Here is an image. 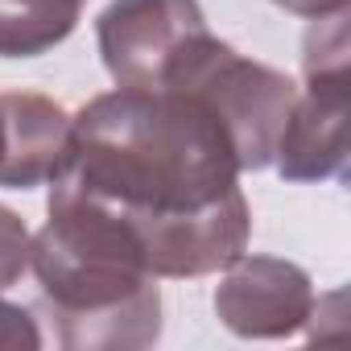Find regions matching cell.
I'll list each match as a JSON object with an SVG mask.
<instances>
[{"mask_svg":"<svg viewBox=\"0 0 351 351\" xmlns=\"http://www.w3.org/2000/svg\"><path fill=\"white\" fill-rule=\"evenodd\" d=\"M215 108L186 87H112L71 116L50 191L112 211L153 277H211L248 252L252 211Z\"/></svg>","mask_w":351,"mask_h":351,"instance_id":"obj_1","label":"cell"},{"mask_svg":"<svg viewBox=\"0 0 351 351\" xmlns=\"http://www.w3.org/2000/svg\"><path fill=\"white\" fill-rule=\"evenodd\" d=\"M29 273L54 343L66 351H141L161 339V289L128 223L99 203L50 191Z\"/></svg>","mask_w":351,"mask_h":351,"instance_id":"obj_2","label":"cell"},{"mask_svg":"<svg viewBox=\"0 0 351 351\" xmlns=\"http://www.w3.org/2000/svg\"><path fill=\"white\" fill-rule=\"evenodd\" d=\"M165 87H186L215 108V116L223 120V128L236 145L244 173L273 165L281 128H285L289 108L298 99V83L285 71L265 66L256 58H244L236 46L207 34L178 62V71L169 75Z\"/></svg>","mask_w":351,"mask_h":351,"instance_id":"obj_3","label":"cell"},{"mask_svg":"<svg viewBox=\"0 0 351 351\" xmlns=\"http://www.w3.org/2000/svg\"><path fill=\"white\" fill-rule=\"evenodd\" d=\"M207 34L199 0H108L95 17L99 62L116 87H165Z\"/></svg>","mask_w":351,"mask_h":351,"instance_id":"obj_4","label":"cell"},{"mask_svg":"<svg viewBox=\"0 0 351 351\" xmlns=\"http://www.w3.org/2000/svg\"><path fill=\"white\" fill-rule=\"evenodd\" d=\"M215 314L236 339H293L314 322V281L302 265L265 252H240L219 285Z\"/></svg>","mask_w":351,"mask_h":351,"instance_id":"obj_5","label":"cell"},{"mask_svg":"<svg viewBox=\"0 0 351 351\" xmlns=\"http://www.w3.org/2000/svg\"><path fill=\"white\" fill-rule=\"evenodd\" d=\"M347 66L314 71L289 108L273 165L285 182H343L347 178Z\"/></svg>","mask_w":351,"mask_h":351,"instance_id":"obj_6","label":"cell"},{"mask_svg":"<svg viewBox=\"0 0 351 351\" xmlns=\"http://www.w3.org/2000/svg\"><path fill=\"white\" fill-rule=\"evenodd\" d=\"M71 145V112L42 91H0V186H46Z\"/></svg>","mask_w":351,"mask_h":351,"instance_id":"obj_7","label":"cell"},{"mask_svg":"<svg viewBox=\"0 0 351 351\" xmlns=\"http://www.w3.org/2000/svg\"><path fill=\"white\" fill-rule=\"evenodd\" d=\"M87 0H0V58H38L62 46Z\"/></svg>","mask_w":351,"mask_h":351,"instance_id":"obj_8","label":"cell"},{"mask_svg":"<svg viewBox=\"0 0 351 351\" xmlns=\"http://www.w3.org/2000/svg\"><path fill=\"white\" fill-rule=\"evenodd\" d=\"M29 244H34V232L25 228V219L0 203V293L13 289L29 273Z\"/></svg>","mask_w":351,"mask_h":351,"instance_id":"obj_9","label":"cell"},{"mask_svg":"<svg viewBox=\"0 0 351 351\" xmlns=\"http://www.w3.org/2000/svg\"><path fill=\"white\" fill-rule=\"evenodd\" d=\"M38 347H42L38 318L25 306L0 298V351H38Z\"/></svg>","mask_w":351,"mask_h":351,"instance_id":"obj_10","label":"cell"},{"mask_svg":"<svg viewBox=\"0 0 351 351\" xmlns=\"http://www.w3.org/2000/svg\"><path fill=\"white\" fill-rule=\"evenodd\" d=\"M277 9L302 17V21H318V17H330V13H343L347 0H273Z\"/></svg>","mask_w":351,"mask_h":351,"instance_id":"obj_11","label":"cell"}]
</instances>
